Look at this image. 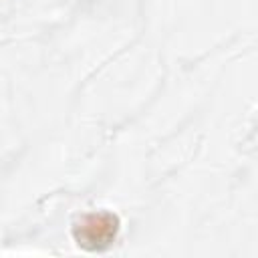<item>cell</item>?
<instances>
[{
	"label": "cell",
	"instance_id": "1",
	"mask_svg": "<svg viewBox=\"0 0 258 258\" xmlns=\"http://www.w3.org/2000/svg\"><path fill=\"white\" fill-rule=\"evenodd\" d=\"M119 230V222L113 214H91L85 216L75 228L77 242L87 250L107 248Z\"/></svg>",
	"mask_w": 258,
	"mask_h": 258
}]
</instances>
